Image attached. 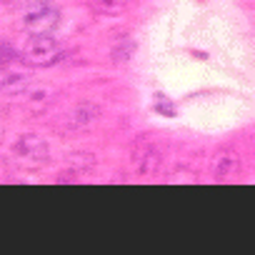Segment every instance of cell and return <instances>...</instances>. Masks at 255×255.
I'll use <instances>...</instances> for the list:
<instances>
[{
	"label": "cell",
	"mask_w": 255,
	"mask_h": 255,
	"mask_svg": "<svg viewBox=\"0 0 255 255\" xmlns=\"http://www.w3.org/2000/svg\"><path fill=\"white\" fill-rule=\"evenodd\" d=\"M60 25V10L48 0H30L23 8V28L35 35H53Z\"/></svg>",
	"instance_id": "cell-1"
},
{
	"label": "cell",
	"mask_w": 255,
	"mask_h": 255,
	"mask_svg": "<svg viewBox=\"0 0 255 255\" xmlns=\"http://www.w3.org/2000/svg\"><path fill=\"white\" fill-rule=\"evenodd\" d=\"M60 58H63V45L53 35H35V33H30L28 40L23 43V60L30 63L33 68L55 65Z\"/></svg>",
	"instance_id": "cell-2"
},
{
	"label": "cell",
	"mask_w": 255,
	"mask_h": 255,
	"mask_svg": "<svg viewBox=\"0 0 255 255\" xmlns=\"http://www.w3.org/2000/svg\"><path fill=\"white\" fill-rule=\"evenodd\" d=\"M130 165L138 175H155L163 168V153L150 140H135L130 148Z\"/></svg>",
	"instance_id": "cell-3"
},
{
	"label": "cell",
	"mask_w": 255,
	"mask_h": 255,
	"mask_svg": "<svg viewBox=\"0 0 255 255\" xmlns=\"http://www.w3.org/2000/svg\"><path fill=\"white\" fill-rule=\"evenodd\" d=\"M98 120H100V108L90 100L75 103L65 115V123H68L70 130H88V128H93Z\"/></svg>",
	"instance_id": "cell-4"
},
{
	"label": "cell",
	"mask_w": 255,
	"mask_h": 255,
	"mask_svg": "<svg viewBox=\"0 0 255 255\" xmlns=\"http://www.w3.org/2000/svg\"><path fill=\"white\" fill-rule=\"evenodd\" d=\"M245 163H243V155L238 150H220L215 155V163H213V173L218 180H235L240 173H243Z\"/></svg>",
	"instance_id": "cell-5"
},
{
	"label": "cell",
	"mask_w": 255,
	"mask_h": 255,
	"mask_svg": "<svg viewBox=\"0 0 255 255\" xmlns=\"http://www.w3.org/2000/svg\"><path fill=\"white\" fill-rule=\"evenodd\" d=\"M15 153H18L23 160H28V163H45V160L50 158L48 143H45L40 135H33V133L23 135V138L15 143Z\"/></svg>",
	"instance_id": "cell-6"
},
{
	"label": "cell",
	"mask_w": 255,
	"mask_h": 255,
	"mask_svg": "<svg viewBox=\"0 0 255 255\" xmlns=\"http://www.w3.org/2000/svg\"><path fill=\"white\" fill-rule=\"evenodd\" d=\"M130 0H93V8L100 15H123Z\"/></svg>",
	"instance_id": "cell-7"
},
{
	"label": "cell",
	"mask_w": 255,
	"mask_h": 255,
	"mask_svg": "<svg viewBox=\"0 0 255 255\" xmlns=\"http://www.w3.org/2000/svg\"><path fill=\"white\" fill-rule=\"evenodd\" d=\"M10 60H13V48L0 40V65H8Z\"/></svg>",
	"instance_id": "cell-8"
}]
</instances>
